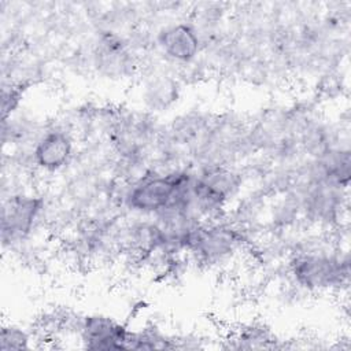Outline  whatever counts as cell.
Returning <instances> with one entry per match:
<instances>
[{"instance_id":"6da1fadb","label":"cell","mask_w":351,"mask_h":351,"mask_svg":"<svg viewBox=\"0 0 351 351\" xmlns=\"http://www.w3.org/2000/svg\"><path fill=\"white\" fill-rule=\"evenodd\" d=\"M188 173L189 170L185 169H171L163 173L154 170L138 176L128 186L123 202L133 213L154 217L173 202Z\"/></svg>"},{"instance_id":"7a4b0ae2","label":"cell","mask_w":351,"mask_h":351,"mask_svg":"<svg viewBox=\"0 0 351 351\" xmlns=\"http://www.w3.org/2000/svg\"><path fill=\"white\" fill-rule=\"evenodd\" d=\"M295 282L308 291H324L347 282L348 256L335 252H300L289 262Z\"/></svg>"},{"instance_id":"3957f363","label":"cell","mask_w":351,"mask_h":351,"mask_svg":"<svg viewBox=\"0 0 351 351\" xmlns=\"http://www.w3.org/2000/svg\"><path fill=\"white\" fill-rule=\"evenodd\" d=\"M44 211V202L33 193H16L3 203V241H22L36 228Z\"/></svg>"},{"instance_id":"277c9868","label":"cell","mask_w":351,"mask_h":351,"mask_svg":"<svg viewBox=\"0 0 351 351\" xmlns=\"http://www.w3.org/2000/svg\"><path fill=\"white\" fill-rule=\"evenodd\" d=\"M78 333L89 350L129 348L132 330L125 324L106 314H89L80 321Z\"/></svg>"},{"instance_id":"5b68a950","label":"cell","mask_w":351,"mask_h":351,"mask_svg":"<svg viewBox=\"0 0 351 351\" xmlns=\"http://www.w3.org/2000/svg\"><path fill=\"white\" fill-rule=\"evenodd\" d=\"M74 140L62 128H53L36 140L32 149L33 163L43 171L53 173L62 170L73 158Z\"/></svg>"},{"instance_id":"8992f818","label":"cell","mask_w":351,"mask_h":351,"mask_svg":"<svg viewBox=\"0 0 351 351\" xmlns=\"http://www.w3.org/2000/svg\"><path fill=\"white\" fill-rule=\"evenodd\" d=\"M158 47L170 60L189 63L196 59L202 48V38L196 27L186 22H176L160 29Z\"/></svg>"},{"instance_id":"52a82bcc","label":"cell","mask_w":351,"mask_h":351,"mask_svg":"<svg viewBox=\"0 0 351 351\" xmlns=\"http://www.w3.org/2000/svg\"><path fill=\"white\" fill-rule=\"evenodd\" d=\"M30 335L21 326L10 324L1 328L0 333V348L1 350H22L29 348Z\"/></svg>"},{"instance_id":"ba28073f","label":"cell","mask_w":351,"mask_h":351,"mask_svg":"<svg viewBox=\"0 0 351 351\" xmlns=\"http://www.w3.org/2000/svg\"><path fill=\"white\" fill-rule=\"evenodd\" d=\"M3 118L5 119L8 114L15 111V108L19 104V99L22 97L21 90L16 86H10L7 90L5 88L3 89Z\"/></svg>"}]
</instances>
